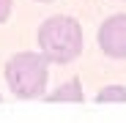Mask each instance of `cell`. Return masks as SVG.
Here are the masks:
<instances>
[{
  "label": "cell",
  "instance_id": "obj_6",
  "mask_svg": "<svg viewBox=\"0 0 126 123\" xmlns=\"http://www.w3.org/2000/svg\"><path fill=\"white\" fill-rule=\"evenodd\" d=\"M11 3H14V0H0V25L8 19V14H11Z\"/></svg>",
  "mask_w": 126,
  "mask_h": 123
},
{
  "label": "cell",
  "instance_id": "obj_3",
  "mask_svg": "<svg viewBox=\"0 0 126 123\" xmlns=\"http://www.w3.org/2000/svg\"><path fill=\"white\" fill-rule=\"evenodd\" d=\"M99 47L107 57L126 60V14H112L99 27Z\"/></svg>",
  "mask_w": 126,
  "mask_h": 123
},
{
  "label": "cell",
  "instance_id": "obj_8",
  "mask_svg": "<svg viewBox=\"0 0 126 123\" xmlns=\"http://www.w3.org/2000/svg\"><path fill=\"white\" fill-rule=\"evenodd\" d=\"M0 101H3V96H0Z\"/></svg>",
  "mask_w": 126,
  "mask_h": 123
},
{
  "label": "cell",
  "instance_id": "obj_1",
  "mask_svg": "<svg viewBox=\"0 0 126 123\" xmlns=\"http://www.w3.org/2000/svg\"><path fill=\"white\" fill-rule=\"evenodd\" d=\"M38 52L49 63H71L82 52V25L74 16H49L38 27Z\"/></svg>",
  "mask_w": 126,
  "mask_h": 123
},
{
  "label": "cell",
  "instance_id": "obj_4",
  "mask_svg": "<svg viewBox=\"0 0 126 123\" xmlns=\"http://www.w3.org/2000/svg\"><path fill=\"white\" fill-rule=\"evenodd\" d=\"M47 101H52V104H82L85 93H82L79 77H71L69 82H60L52 93H47Z\"/></svg>",
  "mask_w": 126,
  "mask_h": 123
},
{
  "label": "cell",
  "instance_id": "obj_5",
  "mask_svg": "<svg viewBox=\"0 0 126 123\" xmlns=\"http://www.w3.org/2000/svg\"><path fill=\"white\" fill-rule=\"evenodd\" d=\"M99 104H126V88L123 85H107L96 93Z\"/></svg>",
  "mask_w": 126,
  "mask_h": 123
},
{
  "label": "cell",
  "instance_id": "obj_2",
  "mask_svg": "<svg viewBox=\"0 0 126 123\" xmlns=\"http://www.w3.org/2000/svg\"><path fill=\"white\" fill-rule=\"evenodd\" d=\"M49 60L41 52H16L6 63V82L16 98H38L47 90Z\"/></svg>",
  "mask_w": 126,
  "mask_h": 123
},
{
  "label": "cell",
  "instance_id": "obj_7",
  "mask_svg": "<svg viewBox=\"0 0 126 123\" xmlns=\"http://www.w3.org/2000/svg\"><path fill=\"white\" fill-rule=\"evenodd\" d=\"M38 3H52V0H38Z\"/></svg>",
  "mask_w": 126,
  "mask_h": 123
}]
</instances>
